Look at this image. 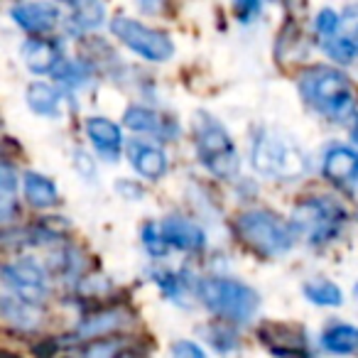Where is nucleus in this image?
I'll list each match as a JSON object with an SVG mask.
<instances>
[{"mask_svg":"<svg viewBox=\"0 0 358 358\" xmlns=\"http://www.w3.org/2000/svg\"><path fill=\"white\" fill-rule=\"evenodd\" d=\"M299 94L314 110L329 118H343L356 103V91L343 71L327 64L309 66L299 74Z\"/></svg>","mask_w":358,"mask_h":358,"instance_id":"nucleus-1","label":"nucleus"},{"mask_svg":"<svg viewBox=\"0 0 358 358\" xmlns=\"http://www.w3.org/2000/svg\"><path fill=\"white\" fill-rule=\"evenodd\" d=\"M234 229L250 250L265 255V258L287 253L294 245V234H297L292 224L265 209H250L238 214Z\"/></svg>","mask_w":358,"mask_h":358,"instance_id":"nucleus-2","label":"nucleus"},{"mask_svg":"<svg viewBox=\"0 0 358 358\" xmlns=\"http://www.w3.org/2000/svg\"><path fill=\"white\" fill-rule=\"evenodd\" d=\"M196 294L201 304L216 317L234 324H245L260 307V297L253 287L231 278H204L196 282Z\"/></svg>","mask_w":358,"mask_h":358,"instance_id":"nucleus-3","label":"nucleus"},{"mask_svg":"<svg viewBox=\"0 0 358 358\" xmlns=\"http://www.w3.org/2000/svg\"><path fill=\"white\" fill-rule=\"evenodd\" d=\"M194 145L199 159L214 177L219 179H234L241 169L238 150L231 140L229 130L211 118L209 113L194 115Z\"/></svg>","mask_w":358,"mask_h":358,"instance_id":"nucleus-4","label":"nucleus"},{"mask_svg":"<svg viewBox=\"0 0 358 358\" xmlns=\"http://www.w3.org/2000/svg\"><path fill=\"white\" fill-rule=\"evenodd\" d=\"M250 162L260 174L273 179H299L307 172V157L289 140L273 130H258L250 145Z\"/></svg>","mask_w":358,"mask_h":358,"instance_id":"nucleus-5","label":"nucleus"},{"mask_svg":"<svg viewBox=\"0 0 358 358\" xmlns=\"http://www.w3.org/2000/svg\"><path fill=\"white\" fill-rule=\"evenodd\" d=\"M346 221V211L334 196H307L292 211V226L297 234L307 236L312 243L331 241L341 231Z\"/></svg>","mask_w":358,"mask_h":358,"instance_id":"nucleus-6","label":"nucleus"},{"mask_svg":"<svg viewBox=\"0 0 358 358\" xmlns=\"http://www.w3.org/2000/svg\"><path fill=\"white\" fill-rule=\"evenodd\" d=\"M110 32L123 42L125 47L140 55L148 62H167L174 55V45L169 40V35L148 27L143 22L133 20V17L118 15L110 20Z\"/></svg>","mask_w":358,"mask_h":358,"instance_id":"nucleus-7","label":"nucleus"},{"mask_svg":"<svg viewBox=\"0 0 358 358\" xmlns=\"http://www.w3.org/2000/svg\"><path fill=\"white\" fill-rule=\"evenodd\" d=\"M3 282L13 289V294L27 299V302H40L47 292V275L32 260H15V263L3 265Z\"/></svg>","mask_w":358,"mask_h":358,"instance_id":"nucleus-8","label":"nucleus"},{"mask_svg":"<svg viewBox=\"0 0 358 358\" xmlns=\"http://www.w3.org/2000/svg\"><path fill=\"white\" fill-rule=\"evenodd\" d=\"M260 338L263 343L282 358H307V336L294 324L268 322L260 327Z\"/></svg>","mask_w":358,"mask_h":358,"instance_id":"nucleus-9","label":"nucleus"},{"mask_svg":"<svg viewBox=\"0 0 358 358\" xmlns=\"http://www.w3.org/2000/svg\"><path fill=\"white\" fill-rule=\"evenodd\" d=\"M322 174L336 187L358 185V152L348 145H334L327 150L322 162Z\"/></svg>","mask_w":358,"mask_h":358,"instance_id":"nucleus-10","label":"nucleus"},{"mask_svg":"<svg viewBox=\"0 0 358 358\" xmlns=\"http://www.w3.org/2000/svg\"><path fill=\"white\" fill-rule=\"evenodd\" d=\"M123 125L133 130V133L157 135L159 140H172L179 133V125L172 118H167V115L157 113L152 108H145V106H130L123 113Z\"/></svg>","mask_w":358,"mask_h":358,"instance_id":"nucleus-11","label":"nucleus"},{"mask_svg":"<svg viewBox=\"0 0 358 358\" xmlns=\"http://www.w3.org/2000/svg\"><path fill=\"white\" fill-rule=\"evenodd\" d=\"M10 15L22 30L32 35H45L59 22V8L52 3H20L10 8Z\"/></svg>","mask_w":358,"mask_h":358,"instance_id":"nucleus-12","label":"nucleus"},{"mask_svg":"<svg viewBox=\"0 0 358 358\" xmlns=\"http://www.w3.org/2000/svg\"><path fill=\"white\" fill-rule=\"evenodd\" d=\"M159 231H162L167 245L179 248V250H201L206 243L204 231L192 219H187V216H177V214L167 216V219L159 224Z\"/></svg>","mask_w":358,"mask_h":358,"instance_id":"nucleus-13","label":"nucleus"},{"mask_svg":"<svg viewBox=\"0 0 358 358\" xmlns=\"http://www.w3.org/2000/svg\"><path fill=\"white\" fill-rule=\"evenodd\" d=\"M86 135H89L91 145L101 157L108 159V162L118 159L120 148H123V133H120L118 123L103 118V115H94V118L86 120Z\"/></svg>","mask_w":358,"mask_h":358,"instance_id":"nucleus-14","label":"nucleus"},{"mask_svg":"<svg viewBox=\"0 0 358 358\" xmlns=\"http://www.w3.org/2000/svg\"><path fill=\"white\" fill-rule=\"evenodd\" d=\"M22 59H25L27 69L35 74H47V71H57L62 59V42L50 40V37H32L22 45Z\"/></svg>","mask_w":358,"mask_h":358,"instance_id":"nucleus-15","label":"nucleus"},{"mask_svg":"<svg viewBox=\"0 0 358 358\" xmlns=\"http://www.w3.org/2000/svg\"><path fill=\"white\" fill-rule=\"evenodd\" d=\"M130 322H133V317L125 309H103V312L86 314L79 322V327H76V336L99 341V338H106L108 334L120 331Z\"/></svg>","mask_w":358,"mask_h":358,"instance_id":"nucleus-16","label":"nucleus"},{"mask_svg":"<svg viewBox=\"0 0 358 358\" xmlns=\"http://www.w3.org/2000/svg\"><path fill=\"white\" fill-rule=\"evenodd\" d=\"M128 157L135 172L145 179H159L167 172V155L155 145H148L143 140H130L128 143Z\"/></svg>","mask_w":358,"mask_h":358,"instance_id":"nucleus-17","label":"nucleus"},{"mask_svg":"<svg viewBox=\"0 0 358 358\" xmlns=\"http://www.w3.org/2000/svg\"><path fill=\"white\" fill-rule=\"evenodd\" d=\"M0 312L8 324L17 329H35L42 322V312L37 304L27 302V299L17 297V294H3L0 299Z\"/></svg>","mask_w":358,"mask_h":358,"instance_id":"nucleus-18","label":"nucleus"},{"mask_svg":"<svg viewBox=\"0 0 358 358\" xmlns=\"http://www.w3.org/2000/svg\"><path fill=\"white\" fill-rule=\"evenodd\" d=\"M22 189H25V199L35 209H52L59 201V192H57L55 182L45 174L27 172L22 177Z\"/></svg>","mask_w":358,"mask_h":358,"instance_id":"nucleus-19","label":"nucleus"},{"mask_svg":"<svg viewBox=\"0 0 358 358\" xmlns=\"http://www.w3.org/2000/svg\"><path fill=\"white\" fill-rule=\"evenodd\" d=\"M322 346L336 356H353V353H358V327L334 324L322 334Z\"/></svg>","mask_w":358,"mask_h":358,"instance_id":"nucleus-20","label":"nucleus"},{"mask_svg":"<svg viewBox=\"0 0 358 358\" xmlns=\"http://www.w3.org/2000/svg\"><path fill=\"white\" fill-rule=\"evenodd\" d=\"M15 189H17L15 167L8 159H3L0 162V221L6 226L15 219V211H17Z\"/></svg>","mask_w":358,"mask_h":358,"instance_id":"nucleus-21","label":"nucleus"},{"mask_svg":"<svg viewBox=\"0 0 358 358\" xmlns=\"http://www.w3.org/2000/svg\"><path fill=\"white\" fill-rule=\"evenodd\" d=\"M25 99L37 115H57V110H59V94L55 86L45 84V81H35L27 86Z\"/></svg>","mask_w":358,"mask_h":358,"instance_id":"nucleus-22","label":"nucleus"},{"mask_svg":"<svg viewBox=\"0 0 358 358\" xmlns=\"http://www.w3.org/2000/svg\"><path fill=\"white\" fill-rule=\"evenodd\" d=\"M69 10V27L79 32L99 27L106 15L103 3H71Z\"/></svg>","mask_w":358,"mask_h":358,"instance_id":"nucleus-23","label":"nucleus"},{"mask_svg":"<svg viewBox=\"0 0 358 358\" xmlns=\"http://www.w3.org/2000/svg\"><path fill=\"white\" fill-rule=\"evenodd\" d=\"M302 292L309 302L319 304V307H338L343 302L341 289L331 280H309V282H304Z\"/></svg>","mask_w":358,"mask_h":358,"instance_id":"nucleus-24","label":"nucleus"},{"mask_svg":"<svg viewBox=\"0 0 358 358\" xmlns=\"http://www.w3.org/2000/svg\"><path fill=\"white\" fill-rule=\"evenodd\" d=\"M55 76L59 79V84L69 86V89H79L89 81L91 66L84 59H64L59 64V69L55 71Z\"/></svg>","mask_w":358,"mask_h":358,"instance_id":"nucleus-25","label":"nucleus"},{"mask_svg":"<svg viewBox=\"0 0 358 358\" xmlns=\"http://www.w3.org/2000/svg\"><path fill=\"white\" fill-rule=\"evenodd\" d=\"M324 52H327L334 62L348 64V62H353V57L358 55V45L353 37H331V40L324 45Z\"/></svg>","mask_w":358,"mask_h":358,"instance_id":"nucleus-26","label":"nucleus"},{"mask_svg":"<svg viewBox=\"0 0 358 358\" xmlns=\"http://www.w3.org/2000/svg\"><path fill=\"white\" fill-rule=\"evenodd\" d=\"M143 243H145V248L155 255V258L167 255L169 245H167V241H164V236H162V231H159L157 224H145L143 226Z\"/></svg>","mask_w":358,"mask_h":358,"instance_id":"nucleus-27","label":"nucleus"},{"mask_svg":"<svg viewBox=\"0 0 358 358\" xmlns=\"http://www.w3.org/2000/svg\"><path fill=\"white\" fill-rule=\"evenodd\" d=\"M120 353L123 351H120L118 338H99L84 348V358H118Z\"/></svg>","mask_w":358,"mask_h":358,"instance_id":"nucleus-28","label":"nucleus"},{"mask_svg":"<svg viewBox=\"0 0 358 358\" xmlns=\"http://www.w3.org/2000/svg\"><path fill=\"white\" fill-rule=\"evenodd\" d=\"M338 25H341V15H338L334 8H322V10L317 13V17H314V27H317V32L324 37H329V40L336 35Z\"/></svg>","mask_w":358,"mask_h":358,"instance_id":"nucleus-29","label":"nucleus"},{"mask_svg":"<svg viewBox=\"0 0 358 358\" xmlns=\"http://www.w3.org/2000/svg\"><path fill=\"white\" fill-rule=\"evenodd\" d=\"M155 282L162 287V292L167 294V297L177 299L179 294H182V278H179L177 273H167V270H157V273L152 275Z\"/></svg>","mask_w":358,"mask_h":358,"instance_id":"nucleus-30","label":"nucleus"},{"mask_svg":"<svg viewBox=\"0 0 358 358\" xmlns=\"http://www.w3.org/2000/svg\"><path fill=\"white\" fill-rule=\"evenodd\" d=\"M172 358H206V353L201 351V346H196L194 341H174L172 343Z\"/></svg>","mask_w":358,"mask_h":358,"instance_id":"nucleus-31","label":"nucleus"},{"mask_svg":"<svg viewBox=\"0 0 358 358\" xmlns=\"http://www.w3.org/2000/svg\"><path fill=\"white\" fill-rule=\"evenodd\" d=\"M74 167H76V172H79V177H84V179H94V174H96V162H94V157H89V155L84 152V150H74Z\"/></svg>","mask_w":358,"mask_h":358,"instance_id":"nucleus-32","label":"nucleus"},{"mask_svg":"<svg viewBox=\"0 0 358 358\" xmlns=\"http://www.w3.org/2000/svg\"><path fill=\"white\" fill-rule=\"evenodd\" d=\"M260 10V3H236L234 13L241 17V22H250V17L258 15Z\"/></svg>","mask_w":358,"mask_h":358,"instance_id":"nucleus-33","label":"nucleus"},{"mask_svg":"<svg viewBox=\"0 0 358 358\" xmlns=\"http://www.w3.org/2000/svg\"><path fill=\"white\" fill-rule=\"evenodd\" d=\"M57 348H59V341H57V338H47V341H42L35 346V356L37 358H50L52 353H57Z\"/></svg>","mask_w":358,"mask_h":358,"instance_id":"nucleus-34","label":"nucleus"},{"mask_svg":"<svg viewBox=\"0 0 358 358\" xmlns=\"http://www.w3.org/2000/svg\"><path fill=\"white\" fill-rule=\"evenodd\" d=\"M351 135H353V143L358 145V118H356V123H353V133Z\"/></svg>","mask_w":358,"mask_h":358,"instance_id":"nucleus-35","label":"nucleus"},{"mask_svg":"<svg viewBox=\"0 0 358 358\" xmlns=\"http://www.w3.org/2000/svg\"><path fill=\"white\" fill-rule=\"evenodd\" d=\"M353 40H356V45H358V27H356V35H353Z\"/></svg>","mask_w":358,"mask_h":358,"instance_id":"nucleus-36","label":"nucleus"},{"mask_svg":"<svg viewBox=\"0 0 358 358\" xmlns=\"http://www.w3.org/2000/svg\"><path fill=\"white\" fill-rule=\"evenodd\" d=\"M356 292H358V285H356Z\"/></svg>","mask_w":358,"mask_h":358,"instance_id":"nucleus-37","label":"nucleus"}]
</instances>
